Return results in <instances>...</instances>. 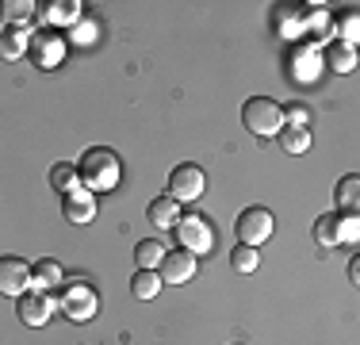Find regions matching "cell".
<instances>
[{
  "label": "cell",
  "mask_w": 360,
  "mask_h": 345,
  "mask_svg": "<svg viewBox=\"0 0 360 345\" xmlns=\"http://www.w3.org/2000/svg\"><path fill=\"white\" fill-rule=\"evenodd\" d=\"M81 184L92 188V192H111L123 177V165H119V153L108 150V146H96V150H84L81 158Z\"/></svg>",
  "instance_id": "obj_1"
},
{
  "label": "cell",
  "mask_w": 360,
  "mask_h": 345,
  "mask_svg": "<svg viewBox=\"0 0 360 345\" xmlns=\"http://www.w3.org/2000/svg\"><path fill=\"white\" fill-rule=\"evenodd\" d=\"M96 307H100V296L92 291V284L84 276H73L58 288V310H62L70 322H89L96 318Z\"/></svg>",
  "instance_id": "obj_2"
},
{
  "label": "cell",
  "mask_w": 360,
  "mask_h": 345,
  "mask_svg": "<svg viewBox=\"0 0 360 345\" xmlns=\"http://www.w3.org/2000/svg\"><path fill=\"white\" fill-rule=\"evenodd\" d=\"M242 123H245V131L257 134V138H272V134H280L284 131V108H280L276 100H269V96H250L245 100V108H242Z\"/></svg>",
  "instance_id": "obj_3"
},
{
  "label": "cell",
  "mask_w": 360,
  "mask_h": 345,
  "mask_svg": "<svg viewBox=\"0 0 360 345\" xmlns=\"http://www.w3.org/2000/svg\"><path fill=\"white\" fill-rule=\"evenodd\" d=\"M326 69V54L314 42H291L288 50V77L295 84H314Z\"/></svg>",
  "instance_id": "obj_4"
},
{
  "label": "cell",
  "mask_w": 360,
  "mask_h": 345,
  "mask_svg": "<svg viewBox=\"0 0 360 345\" xmlns=\"http://www.w3.org/2000/svg\"><path fill=\"white\" fill-rule=\"evenodd\" d=\"M176 246L188 249V253H195V257L211 253V246H215V227H211L207 215L188 211L184 219L176 222Z\"/></svg>",
  "instance_id": "obj_5"
},
{
  "label": "cell",
  "mask_w": 360,
  "mask_h": 345,
  "mask_svg": "<svg viewBox=\"0 0 360 345\" xmlns=\"http://www.w3.org/2000/svg\"><path fill=\"white\" fill-rule=\"evenodd\" d=\"M203 192H207V177H203L200 165L184 161V165H176L169 172V196H173L176 203H195Z\"/></svg>",
  "instance_id": "obj_6"
},
{
  "label": "cell",
  "mask_w": 360,
  "mask_h": 345,
  "mask_svg": "<svg viewBox=\"0 0 360 345\" xmlns=\"http://www.w3.org/2000/svg\"><path fill=\"white\" fill-rule=\"evenodd\" d=\"M238 242L242 246H261V242H269L272 238V227H276V219H272V211L269 207H245L242 215H238Z\"/></svg>",
  "instance_id": "obj_7"
},
{
  "label": "cell",
  "mask_w": 360,
  "mask_h": 345,
  "mask_svg": "<svg viewBox=\"0 0 360 345\" xmlns=\"http://www.w3.org/2000/svg\"><path fill=\"white\" fill-rule=\"evenodd\" d=\"M31 288H35V269L27 261H20V257H0V291L4 296L20 299Z\"/></svg>",
  "instance_id": "obj_8"
},
{
  "label": "cell",
  "mask_w": 360,
  "mask_h": 345,
  "mask_svg": "<svg viewBox=\"0 0 360 345\" xmlns=\"http://www.w3.org/2000/svg\"><path fill=\"white\" fill-rule=\"evenodd\" d=\"M54 310H58V296L31 288L27 296H20V307H15V315H20L23 326H46L50 318H54Z\"/></svg>",
  "instance_id": "obj_9"
},
{
  "label": "cell",
  "mask_w": 360,
  "mask_h": 345,
  "mask_svg": "<svg viewBox=\"0 0 360 345\" xmlns=\"http://www.w3.org/2000/svg\"><path fill=\"white\" fill-rule=\"evenodd\" d=\"M62 215H65V222H77V227L92 222L96 219V192L84 188V184H77L73 192L62 196Z\"/></svg>",
  "instance_id": "obj_10"
},
{
  "label": "cell",
  "mask_w": 360,
  "mask_h": 345,
  "mask_svg": "<svg viewBox=\"0 0 360 345\" xmlns=\"http://www.w3.org/2000/svg\"><path fill=\"white\" fill-rule=\"evenodd\" d=\"M31 42H35V31H31L27 23H8L4 39H0V54H4V62H20L23 54H31Z\"/></svg>",
  "instance_id": "obj_11"
},
{
  "label": "cell",
  "mask_w": 360,
  "mask_h": 345,
  "mask_svg": "<svg viewBox=\"0 0 360 345\" xmlns=\"http://www.w3.org/2000/svg\"><path fill=\"white\" fill-rule=\"evenodd\" d=\"M161 280L165 284H188L195 276V253H188V249H173V253H165V261H161Z\"/></svg>",
  "instance_id": "obj_12"
},
{
  "label": "cell",
  "mask_w": 360,
  "mask_h": 345,
  "mask_svg": "<svg viewBox=\"0 0 360 345\" xmlns=\"http://www.w3.org/2000/svg\"><path fill=\"white\" fill-rule=\"evenodd\" d=\"M62 58H65V39H58V34H35V42H31V62L39 69H54Z\"/></svg>",
  "instance_id": "obj_13"
},
{
  "label": "cell",
  "mask_w": 360,
  "mask_h": 345,
  "mask_svg": "<svg viewBox=\"0 0 360 345\" xmlns=\"http://www.w3.org/2000/svg\"><path fill=\"white\" fill-rule=\"evenodd\" d=\"M146 219L158 230H176V222L184 219V215H180V203L173 196H158V200H150V207H146Z\"/></svg>",
  "instance_id": "obj_14"
},
{
  "label": "cell",
  "mask_w": 360,
  "mask_h": 345,
  "mask_svg": "<svg viewBox=\"0 0 360 345\" xmlns=\"http://www.w3.org/2000/svg\"><path fill=\"white\" fill-rule=\"evenodd\" d=\"M338 215L360 222V172H349L338 180Z\"/></svg>",
  "instance_id": "obj_15"
},
{
  "label": "cell",
  "mask_w": 360,
  "mask_h": 345,
  "mask_svg": "<svg viewBox=\"0 0 360 345\" xmlns=\"http://www.w3.org/2000/svg\"><path fill=\"white\" fill-rule=\"evenodd\" d=\"M330 34H338V20H330V12L319 4L307 8V42H314L322 50V42H330Z\"/></svg>",
  "instance_id": "obj_16"
},
{
  "label": "cell",
  "mask_w": 360,
  "mask_h": 345,
  "mask_svg": "<svg viewBox=\"0 0 360 345\" xmlns=\"http://www.w3.org/2000/svg\"><path fill=\"white\" fill-rule=\"evenodd\" d=\"M314 242H319L322 249H333L341 242V215L338 211H326V215H319V219H314Z\"/></svg>",
  "instance_id": "obj_17"
},
{
  "label": "cell",
  "mask_w": 360,
  "mask_h": 345,
  "mask_svg": "<svg viewBox=\"0 0 360 345\" xmlns=\"http://www.w3.org/2000/svg\"><path fill=\"white\" fill-rule=\"evenodd\" d=\"M276 31L295 42L307 39V12H299V8H276Z\"/></svg>",
  "instance_id": "obj_18"
},
{
  "label": "cell",
  "mask_w": 360,
  "mask_h": 345,
  "mask_svg": "<svg viewBox=\"0 0 360 345\" xmlns=\"http://www.w3.org/2000/svg\"><path fill=\"white\" fill-rule=\"evenodd\" d=\"M326 69H333V73H353L356 69V46H349V42H330V50H326Z\"/></svg>",
  "instance_id": "obj_19"
},
{
  "label": "cell",
  "mask_w": 360,
  "mask_h": 345,
  "mask_svg": "<svg viewBox=\"0 0 360 345\" xmlns=\"http://www.w3.org/2000/svg\"><path fill=\"white\" fill-rule=\"evenodd\" d=\"M42 20L50 23V27H62V23H81V0H58V4H50L46 12H42Z\"/></svg>",
  "instance_id": "obj_20"
},
{
  "label": "cell",
  "mask_w": 360,
  "mask_h": 345,
  "mask_svg": "<svg viewBox=\"0 0 360 345\" xmlns=\"http://www.w3.org/2000/svg\"><path fill=\"white\" fill-rule=\"evenodd\" d=\"M62 284H65V272H62V265H58L54 257H46V261L35 265V288L39 291H58Z\"/></svg>",
  "instance_id": "obj_21"
},
{
  "label": "cell",
  "mask_w": 360,
  "mask_h": 345,
  "mask_svg": "<svg viewBox=\"0 0 360 345\" xmlns=\"http://www.w3.org/2000/svg\"><path fill=\"white\" fill-rule=\"evenodd\" d=\"M161 272L158 269H139L134 272V280H131V291H134V299H153L161 291Z\"/></svg>",
  "instance_id": "obj_22"
},
{
  "label": "cell",
  "mask_w": 360,
  "mask_h": 345,
  "mask_svg": "<svg viewBox=\"0 0 360 345\" xmlns=\"http://www.w3.org/2000/svg\"><path fill=\"white\" fill-rule=\"evenodd\" d=\"M134 261H139V269H161V261H165V246L161 242H139V249H134Z\"/></svg>",
  "instance_id": "obj_23"
},
{
  "label": "cell",
  "mask_w": 360,
  "mask_h": 345,
  "mask_svg": "<svg viewBox=\"0 0 360 345\" xmlns=\"http://www.w3.org/2000/svg\"><path fill=\"white\" fill-rule=\"evenodd\" d=\"M280 146H284L288 153H307L311 150V131H307V127H284V131H280Z\"/></svg>",
  "instance_id": "obj_24"
},
{
  "label": "cell",
  "mask_w": 360,
  "mask_h": 345,
  "mask_svg": "<svg viewBox=\"0 0 360 345\" xmlns=\"http://www.w3.org/2000/svg\"><path fill=\"white\" fill-rule=\"evenodd\" d=\"M50 184H54V192H73L77 184H81V169L77 165H54L50 169Z\"/></svg>",
  "instance_id": "obj_25"
},
{
  "label": "cell",
  "mask_w": 360,
  "mask_h": 345,
  "mask_svg": "<svg viewBox=\"0 0 360 345\" xmlns=\"http://www.w3.org/2000/svg\"><path fill=\"white\" fill-rule=\"evenodd\" d=\"M338 42H349V46L360 42V12H341L338 15Z\"/></svg>",
  "instance_id": "obj_26"
},
{
  "label": "cell",
  "mask_w": 360,
  "mask_h": 345,
  "mask_svg": "<svg viewBox=\"0 0 360 345\" xmlns=\"http://www.w3.org/2000/svg\"><path fill=\"white\" fill-rule=\"evenodd\" d=\"M230 265H234L238 272H257V265H261V253H257L253 246H238L234 253H230Z\"/></svg>",
  "instance_id": "obj_27"
},
{
  "label": "cell",
  "mask_w": 360,
  "mask_h": 345,
  "mask_svg": "<svg viewBox=\"0 0 360 345\" xmlns=\"http://www.w3.org/2000/svg\"><path fill=\"white\" fill-rule=\"evenodd\" d=\"M288 127H311V108H303V104H291V108L284 111Z\"/></svg>",
  "instance_id": "obj_28"
},
{
  "label": "cell",
  "mask_w": 360,
  "mask_h": 345,
  "mask_svg": "<svg viewBox=\"0 0 360 345\" xmlns=\"http://www.w3.org/2000/svg\"><path fill=\"white\" fill-rule=\"evenodd\" d=\"M8 8V23H20V20H27V15H31V8H35V4H31V0H23V4H20V0H12V4H4Z\"/></svg>",
  "instance_id": "obj_29"
},
{
  "label": "cell",
  "mask_w": 360,
  "mask_h": 345,
  "mask_svg": "<svg viewBox=\"0 0 360 345\" xmlns=\"http://www.w3.org/2000/svg\"><path fill=\"white\" fill-rule=\"evenodd\" d=\"M73 39H77V42H96V23H92V20H81V23L73 27Z\"/></svg>",
  "instance_id": "obj_30"
},
{
  "label": "cell",
  "mask_w": 360,
  "mask_h": 345,
  "mask_svg": "<svg viewBox=\"0 0 360 345\" xmlns=\"http://www.w3.org/2000/svg\"><path fill=\"white\" fill-rule=\"evenodd\" d=\"M341 242H360V222L341 215Z\"/></svg>",
  "instance_id": "obj_31"
},
{
  "label": "cell",
  "mask_w": 360,
  "mask_h": 345,
  "mask_svg": "<svg viewBox=\"0 0 360 345\" xmlns=\"http://www.w3.org/2000/svg\"><path fill=\"white\" fill-rule=\"evenodd\" d=\"M349 280H353L356 288H360V253L353 257V261H349Z\"/></svg>",
  "instance_id": "obj_32"
}]
</instances>
